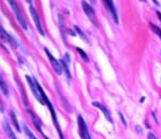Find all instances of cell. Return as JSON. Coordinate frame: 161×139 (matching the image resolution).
Instances as JSON below:
<instances>
[{
  "mask_svg": "<svg viewBox=\"0 0 161 139\" xmlns=\"http://www.w3.org/2000/svg\"><path fill=\"white\" fill-rule=\"evenodd\" d=\"M0 37L5 41V42H7V43H10L13 46H17V44H16V41H15L14 38L11 37L10 34H8L7 32L5 31V29L0 25Z\"/></svg>",
  "mask_w": 161,
  "mask_h": 139,
  "instance_id": "52a82bcc",
  "label": "cell"
},
{
  "mask_svg": "<svg viewBox=\"0 0 161 139\" xmlns=\"http://www.w3.org/2000/svg\"><path fill=\"white\" fill-rule=\"evenodd\" d=\"M4 129H5L6 135L8 136V138H9V139H17V138H16V136H15V133L13 132V130H11L10 125H9V123H8L7 121H4Z\"/></svg>",
  "mask_w": 161,
  "mask_h": 139,
  "instance_id": "8fae6325",
  "label": "cell"
},
{
  "mask_svg": "<svg viewBox=\"0 0 161 139\" xmlns=\"http://www.w3.org/2000/svg\"><path fill=\"white\" fill-rule=\"evenodd\" d=\"M0 89L2 91V93H4L5 95H8V88L7 86H6V83L1 78V76H0Z\"/></svg>",
  "mask_w": 161,
  "mask_h": 139,
  "instance_id": "5bb4252c",
  "label": "cell"
},
{
  "mask_svg": "<svg viewBox=\"0 0 161 139\" xmlns=\"http://www.w3.org/2000/svg\"><path fill=\"white\" fill-rule=\"evenodd\" d=\"M0 111H1V112H4V104H2L1 101H0Z\"/></svg>",
  "mask_w": 161,
  "mask_h": 139,
  "instance_id": "7402d4cb",
  "label": "cell"
},
{
  "mask_svg": "<svg viewBox=\"0 0 161 139\" xmlns=\"http://www.w3.org/2000/svg\"><path fill=\"white\" fill-rule=\"evenodd\" d=\"M77 51H78V53L80 54L81 58L83 59L85 61H88V60H89V58H88V56L86 54V53H85V51H83L82 49H80V48H77Z\"/></svg>",
  "mask_w": 161,
  "mask_h": 139,
  "instance_id": "e0dca14e",
  "label": "cell"
},
{
  "mask_svg": "<svg viewBox=\"0 0 161 139\" xmlns=\"http://www.w3.org/2000/svg\"><path fill=\"white\" fill-rule=\"evenodd\" d=\"M157 15L159 16V18H160V19H161V13H159V11H157Z\"/></svg>",
  "mask_w": 161,
  "mask_h": 139,
  "instance_id": "603a6c76",
  "label": "cell"
},
{
  "mask_svg": "<svg viewBox=\"0 0 161 139\" xmlns=\"http://www.w3.org/2000/svg\"><path fill=\"white\" fill-rule=\"evenodd\" d=\"M10 118H11V121H13V123H14L15 128H16V130L18 132H20V127H19V123H18V121H17V118H16V114L14 113V111H10Z\"/></svg>",
  "mask_w": 161,
  "mask_h": 139,
  "instance_id": "7c38bea8",
  "label": "cell"
},
{
  "mask_svg": "<svg viewBox=\"0 0 161 139\" xmlns=\"http://www.w3.org/2000/svg\"><path fill=\"white\" fill-rule=\"evenodd\" d=\"M44 51H45L46 56H47V58H49V60H50V62H51L53 69L55 70V73H58V75H61V73H63V67H62V65H61V62L58 61L56 59L52 56L51 52L49 51V49H47V48H45V49H44Z\"/></svg>",
  "mask_w": 161,
  "mask_h": 139,
  "instance_id": "3957f363",
  "label": "cell"
},
{
  "mask_svg": "<svg viewBox=\"0 0 161 139\" xmlns=\"http://www.w3.org/2000/svg\"><path fill=\"white\" fill-rule=\"evenodd\" d=\"M81 5H82V9H83L85 14L88 16V18L90 19V22L93 23V24H95V25H97V22H96V16H95V10H94V8L91 7V6L88 4L86 0H83V1L81 2Z\"/></svg>",
  "mask_w": 161,
  "mask_h": 139,
  "instance_id": "5b68a950",
  "label": "cell"
},
{
  "mask_svg": "<svg viewBox=\"0 0 161 139\" xmlns=\"http://www.w3.org/2000/svg\"><path fill=\"white\" fill-rule=\"evenodd\" d=\"M136 130H138V132H139V135H142V133H143V130L140 128V125H136Z\"/></svg>",
  "mask_w": 161,
  "mask_h": 139,
  "instance_id": "44dd1931",
  "label": "cell"
},
{
  "mask_svg": "<svg viewBox=\"0 0 161 139\" xmlns=\"http://www.w3.org/2000/svg\"><path fill=\"white\" fill-rule=\"evenodd\" d=\"M29 13H30V16H32L33 21L35 23V26H36L37 31L40 32V34L45 35V34H44V29L43 27H42V24H41V21H40V16H38V13H37V10L35 9V7L29 6Z\"/></svg>",
  "mask_w": 161,
  "mask_h": 139,
  "instance_id": "277c9868",
  "label": "cell"
},
{
  "mask_svg": "<svg viewBox=\"0 0 161 139\" xmlns=\"http://www.w3.org/2000/svg\"><path fill=\"white\" fill-rule=\"evenodd\" d=\"M150 29H152L154 33H155V34H157V35H158V36L161 38V29H159L158 26H155L154 24H150Z\"/></svg>",
  "mask_w": 161,
  "mask_h": 139,
  "instance_id": "2e32d148",
  "label": "cell"
},
{
  "mask_svg": "<svg viewBox=\"0 0 161 139\" xmlns=\"http://www.w3.org/2000/svg\"><path fill=\"white\" fill-rule=\"evenodd\" d=\"M60 62H61V65H62V67H63V70L66 71L68 79H71V75H70V70H69V68H68V62H66V61L64 60V59H63L62 61H60Z\"/></svg>",
  "mask_w": 161,
  "mask_h": 139,
  "instance_id": "4fadbf2b",
  "label": "cell"
},
{
  "mask_svg": "<svg viewBox=\"0 0 161 139\" xmlns=\"http://www.w3.org/2000/svg\"><path fill=\"white\" fill-rule=\"evenodd\" d=\"M78 127H79V133H80L81 138L88 139V137H90V135H89L87 129V125H86L83 118L81 117V115H78Z\"/></svg>",
  "mask_w": 161,
  "mask_h": 139,
  "instance_id": "8992f818",
  "label": "cell"
},
{
  "mask_svg": "<svg viewBox=\"0 0 161 139\" xmlns=\"http://www.w3.org/2000/svg\"><path fill=\"white\" fill-rule=\"evenodd\" d=\"M24 131H25V133H26V136H27V137H28L29 139H37L36 137H35V136L33 135V132H32L30 130H29L28 127H27L26 125H24Z\"/></svg>",
  "mask_w": 161,
  "mask_h": 139,
  "instance_id": "9a60e30c",
  "label": "cell"
},
{
  "mask_svg": "<svg viewBox=\"0 0 161 139\" xmlns=\"http://www.w3.org/2000/svg\"><path fill=\"white\" fill-rule=\"evenodd\" d=\"M93 105L94 106H96V108H98L99 110L102 111V113H104V115H105V118L107 119V121H109V122H113V120H112V117H110V113L109 111L107 110L102 104H100L99 102H93Z\"/></svg>",
  "mask_w": 161,
  "mask_h": 139,
  "instance_id": "ba28073f",
  "label": "cell"
},
{
  "mask_svg": "<svg viewBox=\"0 0 161 139\" xmlns=\"http://www.w3.org/2000/svg\"><path fill=\"white\" fill-rule=\"evenodd\" d=\"M141 1H146V0H141Z\"/></svg>",
  "mask_w": 161,
  "mask_h": 139,
  "instance_id": "d4e9b609",
  "label": "cell"
},
{
  "mask_svg": "<svg viewBox=\"0 0 161 139\" xmlns=\"http://www.w3.org/2000/svg\"><path fill=\"white\" fill-rule=\"evenodd\" d=\"M28 114L30 115V118H32V121L34 122V125H35V127L37 128V130L43 133V131H42V123H41V121L38 120V118H37L33 112H30V111H28Z\"/></svg>",
  "mask_w": 161,
  "mask_h": 139,
  "instance_id": "30bf717a",
  "label": "cell"
},
{
  "mask_svg": "<svg viewBox=\"0 0 161 139\" xmlns=\"http://www.w3.org/2000/svg\"><path fill=\"white\" fill-rule=\"evenodd\" d=\"M8 2H9L10 7H11V9H13V11L15 13V16H16L17 21L19 22L20 26H22L24 29H27V24H26V21H25L24 16L22 15V11L19 10V8H18V6H17V4L15 2V0H8Z\"/></svg>",
  "mask_w": 161,
  "mask_h": 139,
  "instance_id": "7a4b0ae2",
  "label": "cell"
},
{
  "mask_svg": "<svg viewBox=\"0 0 161 139\" xmlns=\"http://www.w3.org/2000/svg\"><path fill=\"white\" fill-rule=\"evenodd\" d=\"M104 2L107 5L108 9L112 11L113 17H114V21L116 23H118V19H117V13H116V9H115V6H114V4H113V0H104Z\"/></svg>",
  "mask_w": 161,
  "mask_h": 139,
  "instance_id": "9c48e42d",
  "label": "cell"
},
{
  "mask_svg": "<svg viewBox=\"0 0 161 139\" xmlns=\"http://www.w3.org/2000/svg\"><path fill=\"white\" fill-rule=\"evenodd\" d=\"M119 118H121V121L123 122V125H126V121H125V119H124V117H123V114L119 112Z\"/></svg>",
  "mask_w": 161,
  "mask_h": 139,
  "instance_id": "ffe728a7",
  "label": "cell"
},
{
  "mask_svg": "<svg viewBox=\"0 0 161 139\" xmlns=\"http://www.w3.org/2000/svg\"><path fill=\"white\" fill-rule=\"evenodd\" d=\"M26 79H27V83H28L29 87H30L32 93H33L34 96L36 97L37 101L40 103H42V104H46V103H45V98L43 97L44 91L42 89V87L38 85V83H37L34 78L29 77V76H26Z\"/></svg>",
  "mask_w": 161,
  "mask_h": 139,
  "instance_id": "6da1fadb",
  "label": "cell"
},
{
  "mask_svg": "<svg viewBox=\"0 0 161 139\" xmlns=\"http://www.w3.org/2000/svg\"><path fill=\"white\" fill-rule=\"evenodd\" d=\"M148 139H158V138L154 136L152 132H149V133H148Z\"/></svg>",
  "mask_w": 161,
  "mask_h": 139,
  "instance_id": "d6986e66",
  "label": "cell"
},
{
  "mask_svg": "<svg viewBox=\"0 0 161 139\" xmlns=\"http://www.w3.org/2000/svg\"><path fill=\"white\" fill-rule=\"evenodd\" d=\"M26 1H27V2H29V4H30V1H32V0H26Z\"/></svg>",
  "mask_w": 161,
  "mask_h": 139,
  "instance_id": "cb8c5ba5",
  "label": "cell"
},
{
  "mask_svg": "<svg viewBox=\"0 0 161 139\" xmlns=\"http://www.w3.org/2000/svg\"><path fill=\"white\" fill-rule=\"evenodd\" d=\"M74 29H76V32H77V33H78V34H79V35H80V36L82 37V38H83V40H86V41H87V37L85 36L83 32H82V31H81V29H79L78 26H74Z\"/></svg>",
  "mask_w": 161,
  "mask_h": 139,
  "instance_id": "ac0fdd59",
  "label": "cell"
}]
</instances>
